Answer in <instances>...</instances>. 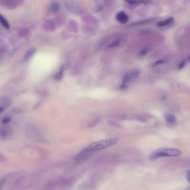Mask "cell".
Here are the masks:
<instances>
[{"instance_id":"obj_1","label":"cell","mask_w":190,"mask_h":190,"mask_svg":"<svg viewBox=\"0 0 190 190\" xmlns=\"http://www.w3.org/2000/svg\"><path fill=\"white\" fill-rule=\"evenodd\" d=\"M182 153L181 151L177 149H161L153 152L149 158L150 161H155L161 157L178 156L181 155Z\"/></svg>"},{"instance_id":"obj_2","label":"cell","mask_w":190,"mask_h":190,"mask_svg":"<svg viewBox=\"0 0 190 190\" xmlns=\"http://www.w3.org/2000/svg\"><path fill=\"white\" fill-rule=\"evenodd\" d=\"M119 142L117 138L104 140L95 142L85 148L88 151L92 153L93 152L107 148L116 145Z\"/></svg>"},{"instance_id":"obj_3","label":"cell","mask_w":190,"mask_h":190,"mask_svg":"<svg viewBox=\"0 0 190 190\" xmlns=\"http://www.w3.org/2000/svg\"><path fill=\"white\" fill-rule=\"evenodd\" d=\"M140 73V71L138 69H135L126 73L123 77L122 85H128L129 82L137 78Z\"/></svg>"},{"instance_id":"obj_4","label":"cell","mask_w":190,"mask_h":190,"mask_svg":"<svg viewBox=\"0 0 190 190\" xmlns=\"http://www.w3.org/2000/svg\"><path fill=\"white\" fill-rule=\"evenodd\" d=\"M116 19L117 21L121 24H125L128 21L129 17L124 12L121 11L119 12L117 15Z\"/></svg>"},{"instance_id":"obj_5","label":"cell","mask_w":190,"mask_h":190,"mask_svg":"<svg viewBox=\"0 0 190 190\" xmlns=\"http://www.w3.org/2000/svg\"><path fill=\"white\" fill-rule=\"evenodd\" d=\"M175 21V19L173 17H169L166 20L159 21L157 23V27H162L170 25L172 24Z\"/></svg>"},{"instance_id":"obj_6","label":"cell","mask_w":190,"mask_h":190,"mask_svg":"<svg viewBox=\"0 0 190 190\" xmlns=\"http://www.w3.org/2000/svg\"><path fill=\"white\" fill-rule=\"evenodd\" d=\"M36 50L34 48L32 47L30 48L26 53L24 58V61H27L36 52Z\"/></svg>"},{"instance_id":"obj_7","label":"cell","mask_w":190,"mask_h":190,"mask_svg":"<svg viewBox=\"0 0 190 190\" xmlns=\"http://www.w3.org/2000/svg\"><path fill=\"white\" fill-rule=\"evenodd\" d=\"M11 130L9 127H4L1 129V137L3 138H6L10 136L11 134Z\"/></svg>"},{"instance_id":"obj_8","label":"cell","mask_w":190,"mask_h":190,"mask_svg":"<svg viewBox=\"0 0 190 190\" xmlns=\"http://www.w3.org/2000/svg\"><path fill=\"white\" fill-rule=\"evenodd\" d=\"M60 8V5L59 3L57 2H53L50 6V9L51 11L53 13H57Z\"/></svg>"},{"instance_id":"obj_9","label":"cell","mask_w":190,"mask_h":190,"mask_svg":"<svg viewBox=\"0 0 190 190\" xmlns=\"http://www.w3.org/2000/svg\"><path fill=\"white\" fill-rule=\"evenodd\" d=\"M64 66H61L60 70L59 72L57 73L55 76V78L57 80L59 81L62 79L63 76L64 71Z\"/></svg>"},{"instance_id":"obj_10","label":"cell","mask_w":190,"mask_h":190,"mask_svg":"<svg viewBox=\"0 0 190 190\" xmlns=\"http://www.w3.org/2000/svg\"><path fill=\"white\" fill-rule=\"evenodd\" d=\"M0 21L2 25L5 27L6 29H8L10 27L9 24L5 17L2 16V15H0Z\"/></svg>"},{"instance_id":"obj_11","label":"cell","mask_w":190,"mask_h":190,"mask_svg":"<svg viewBox=\"0 0 190 190\" xmlns=\"http://www.w3.org/2000/svg\"><path fill=\"white\" fill-rule=\"evenodd\" d=\"M166 119L168 122L170 123H174L176 121V118L172 114H167L166 116Z\"/></svg>"},{"instance_id":"obj_12","label":"cell","mask_w":190,"mask_h":190,"mask_svg":"<svg viewBox=\"0 0 190 190\" xmlns=\"http://www.w3.org/2000/svg\"><path fill=\"white\" fill-rule=\"evenodd\" d=\"M120 43V39H117V40H115V41L112 42L111 44H110L109 47L110 48L117 47L119 45Z\"/></svg>"},{"instance_id":"obj_13","label":"cell","mask_w":190,"mask_h":190,"mask_svg":"<svg viewBox=\"0 0 190 190\" xmlns=\"http://www.w3.org/2000/svg\"><path fill=\"white\" fill-rule=\"evenodd\" d=\"M149 51V49L147 48H145L142 49L140 52V54L141 55H146V54Z\"/></svg>"},{"instance_id":"obj_14","label":"cell","mask_w":190,"mask_h":190,"mask_svg":"<svg viewBox=\"0 0 190 190\" xmlns=\"http://www.w3.org/2000/svg\"><path fill=\"white\" fill-rule=\"evenodd\" d=\"M166 62V60L165 59H160L157 61L156 62H155V63H154V65L155 66H157V65H158L159 64H163L165 63Z\"/></svg>"},{"instance_id":"obj_15","label":"cell","mask_w":190,"mask_h":190,"mask_svg":"<svg viewBox=\"0 0 190 190\" xmlns=\"http://www.w3.org/2000/svg\"><path fill=\"white\" fill-rule=\"evenodd\" d=\"M186 62H187V61H186V59H184V60L180 62V65H179V69H181L183 68L184 67V66H185Z\"/></svg>"},{"instance_id":"obj_16","label":"cell","mask_w":190,"mask_h":190,"mask_svg":"<svg viewBox=\"0 0 190 190\" xmlns=\"http://www.w3.org/2000/svg\"><path fill=\"white\" fill-rule=\"evenodd\" d=\"M11 120L10 117H6L3 118L2 120V123L3 124H6L8 123Z\"/></svg>"},{"instance_id":"obj_17","label":"cell","mask_w":190,"mask_h":190,"mask_svg":"<svg viewBox=\"0 0 190 190\" xmlns=\"http://www.w3.org/2000/svg\"><path fill=\"white\" fill-rule=\"evenodd\" d=\"M186 176H187V180L190 183V170L187 171Z\"/></svg>"},{"instance_id":"obj_18","label":"cell","mask_w":190,"mask_h":190,"mask_svg":"<svg viewBox=\"0 0 190 190\" xmlns=\"http://www.w3.org/2000/svg\"><path fill=\"white\" fill-rule=\"evenodd\" d=\"M6 157L4 156H2L1 154V156H0V160H1V161H2V162H4L6 161Z\"/></svg>"},{"instance_id":"obj_19","label":"cell","mask_w":190,"mask_h":190,"mask_svg":"<svg viewBox=\"0 0 190 190\" xmlns=\"http://www.w3.org/2000/svg\"><path fill=\"white\" fill-rule=\"evenodd\" d=\"M110 123L111 125H112V126H117H117H119L116 123H115L114 122H110Z\"/></svg>"},{"instance_id":"obj_20","label":"cell","mask_w":190,"mask_h":190,"mask_svg":"<svg viewBox=\"0 0 190 190\" xmlns=\"http://www.w3.org/2000/svg\"><path fill=\"white\" fill-rule=\"evenodd\" d=\"M186 190H190V186H189V187H187Z\"/></svg>"},{"instance_id":"obj_21","label":"cell","mask_w":190,"mask_h":190,"mask_svg":"<svg viewBox=\"0 0 190 190\" xmlns=\"http://www.w3.org/2000/svg\"><path fill=\"white\" fill-rule=\"evenodd\" d=\"M189 60H190V56L189 57Z\"/></svg>"}]
</instances>
